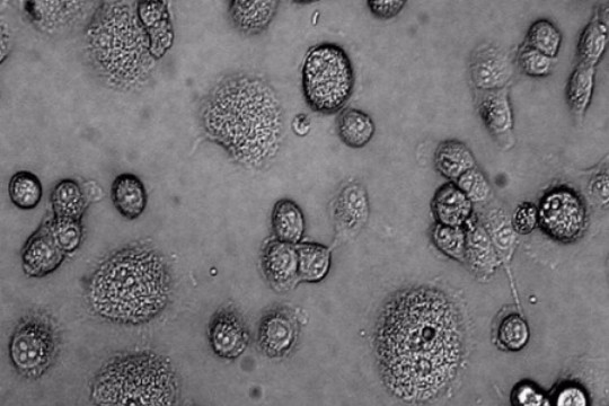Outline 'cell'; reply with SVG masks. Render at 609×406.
I'll return each mask as SVG.
<instances>
[{
  "instance_id": "obj_1",
  "label": "cell",
  "mask_w": 609,
  "mask_h": 406,
  "mask_svg": "<svg viewBox=\"0 0 609 406\" xmlns=\"http://www.w3.org/2000/svg\"><path fill=\"white\" fill-rule=\"evenodd\" d=\"M465 324L454 300L430 287L397 291L376 325L375 349L387 390L409 403L434 401L465 358Z\"/></svg>"
},
{
  "instance_id": "obj_2",
  "label": "cell",
  "mask_w": 609,
  "mask_h": 406,
  "mask_svg": "<svg viewBox=\"0 0 609 406\" xmlns=\"http://www.w3.org/2000/svg\"><path fill=\"white\" fill-rule=\"evenodd\" d=\"M202 130L234 160L260 169L279 153L285 116L272 85L257 74L227 75L203 97Z\"/></svg>"
},
{
  "instance_id": "obj_3",
  "label": "cell",
  "mask_w": 609,
  "mask_h": 406,
  "mask_svg": "<svg viewBox=\"0 0 609 406\" xmlns=\"http://www.w3.org/2000/svg\"><path fill=\"white\" fill-rule=\"evenodd\" d=\"M172 295V278L161 254L135 244L105 260L88 285L96 314L113 323L139 325L160 315Z\"/></svg>"
},
{
  "instance_id": "obj_4",
  "label": "cell",
  "mask_w": 609,
  "mask_h": 406,
  "mask_svg": "<svg viewBox=\"0 0 609 406\" xmlns=\"http://www.w3.org/2000/svg\"><path fill=\"white\" fill-rule=\"evenodd\" d=\"M86 43L97 69L117 86L143 81L155 60L137 12L122 3L100 6L87 25Z\"/></svg>"
},
{
  "instance_id": "obj_5",
  "label": "cell",
  "mask_w": 609,
  "mask_h": 406,
  "mask_svg": "<svg viewBox=\"0 0 609 406\" xmlns=\"http://www.w3.org/2000/svg\"><path fill=\"white\" fill-rule=\"evenodd\" d=\"M179 394L169 361L149 351L112 359L92 386V400L99 405H174Z\"/></svg>"
},
{
  "instance_id": "obj_6",
  "label": "cell",
  "mask_w": 609,
  "mask_h": 406,
  "mask_svg": "<svg viewBox=\"0 0 609 406\" xmlns=\"http://www.w3.org/2000/svg\"><path fill=\"white\" fill-rule=\"evenodd\" d=\"M302 77L308 107L321 114L340 112L350 100L356 83L346 50L330 42L316 44L307 51Z\"/></svg>"
},
{
  "instance_id": "obj_7",
  "label": "cell",
  "mask_w": 609,
  "mask_h": 406,
  "mask_svg": "<svg viewBox=\"0 0 609 406\" xmlns=\"http://www.w3.org/2000/svg\"><path fill=\"white\" fill-rule=\"evenodd\" d=\"M60 351L57 325L47 313L31 312L17 324L8 352L16 372L39 379L54 366Z\"/></svg>"
},
{
  "instance_id": "obj_8",
  "label": "cell",
  "mask_w": 609,
  "mask_h": 406,
  "mask_svg": "<svg viewBox=\"0 0 609 406\" xmlns=\"http://www.w3.org/2000/svg\"><path fill=\"white\" fill-rule=\"evenodd\" d=\"M537 210L538 227L555 242H576L586 231L585 201L569 185H558L545 192Z\"/></svg>"
},
{
  "instance_id": "obj_9",
  "label": "cell",
  "mask_w": 609,
  "mask_h": 406,
  "mask_svg": "<svg viewBox=\"0 0 609 406\" xmlns=\"http://www.w3.org/2000/svg\"><path fill=\"white\" fill-rule=\"evenodd\" d=\"M515 75V63L509 52L494 44L483 43L473 51L470 76L478 92L508 87Z\"/></svg>"
},
{
  "instance_id": "obj_10",
  "label": "cell",
  "mask_w": 609,
  "mask_h": 406,
  "mask_svg": "<svg viewBox=\"0 0 609 406\" xmlns=\"http://www.w3.org/2000/svg\"><path fill=\"white\" fill-rule=\"evenodd\" d=\"M209 341L218 357L236 359L249 346L250 334L240 315L232 308H223L211 319Z\"/></svg>"
},
{
  "instance_id": "obj_11",
  "label": "cell",
  "mask_w": 609,
  "mask_h": 406,
  "mask_svg": "<svg viewBox=\"0 0 609 406\" xmlns=\"http://www.w3.org/2000/svg\"><path fill=\"white\" fill-rule=\"evenodd\" d=\"M299 324L287 308H276L263 317L259 329V346L270 358H282L294 349Z\"/></svg>"
},
{
  "instance_id": "obj_12",
  "label": "cell",
  "mask_w": 609,
  "mask_h": 406,
  "mask_svg": "<svg viewBox=\"0 0 609 406\" xmlns=\"http://www.w3.org/2000/svg\"><path fill=\"white\" fill-rule=\"evenodd\" d=\"M479 93L476 107L484 127L503 148H509L514 141L515 122L508 87Z\"/></svg>"
},
{
  "instance_id": "obj_13",
  "label": "cell",
  "mask_w": 609,
  "mask_h": 406,
  "mask_svg": "<svg viewBox=\"0 0 609 406\" xmlns=\"http://www.w3.org/2000/svg\"><path fill=\"white\" fill-rule=\"evenodd\" d=\"M65 257L66 253L57 245L46 223L24 245L23 269L30 277H47L63 264Z\"/></svg>"
},
{
  "instance_id": "obj_14",
  "label": "cell",
  "mask_w": 609,
  "mask_h": 406,
  "mask_svg": "<svg viewBox=\"0 0 609 406\" xmlns=\"http://www.w3.org/2000/svg\"><path fill=\"white\" fill-rule=\"evenodd\" d=\"M137 15L148 34L152 56L161 59L174 42L169 6L165 2H139Z\"/></svg>"
},
{
  "instance_id": "obj_15",
  "label": "cell",
  "mask_w": 609,
  "mask_h": 406,
  "mask_svg": "<svg viewBox=\"0 0 609 406\" xmlns=\"http://www.w3.org/2000/svg\"><path fill=\"white\" fill-rule=\"evenodd\" d=\"M262 267L272 286L287 289L298 276V255L296 246L270 241L262 253Z\"/></svg>"
},
{
  "instance_id": "obj_16",
  "label": "cell",
  "mask_w": 609,
  "mask_h": 406,
  "mask_svg": "<svg viewBox=\"0 0 609 406\" xmlns=\"http://www.w3.org/2000/svg\"><path fill=\"white\" fill-rule=\"evenodd\" d=\"M277 0H234L228 13L235 28L246 35H259L267 31L277 15Z\"/></svg>"
},
{
  "instance_id": "obj_17",
  "label": "cell",
  "mask_w": 609,
  "mask_h": 406,
  "mask_svg": "<svg viewBox=\"0 0 609 406\" xmlns=\"http://www.w3.org/2000/svg\"><path fill=\"white\" fill-rule=\"evenodd\" d=\"M431 209L438 224L463 227L473 216L474 205L456 183L449 182L437 190Z\"/></svg>"
},
{
  "instance_id": "obj_18",
  "label": "cell",
  "mask_w": 609,
  "mask_h": 406,
  "mask_svg": "<svg viewBox=\"0 0 609 406\" xmlns=\"http://www.w3.org/2000/svg\"><path fill=\"white\" fill-rule=\"evenodd\" d=\"M335 222L346 234L357 233L369 218V199L363 185L350 183L344 187L335 202Z\"/></svg>"
},
{
  "instance_id": "obj_19",
  "label": "cell",
  "mask_w": 609,
  "mask_h": 406,
  "mask_svg": "<svg viewBox=\"0 0 609 406\" xmlns=\"http://www.w3.org/2000/svg\"><path fill=\"white\" fill-rule=\"evenodd\" d=\"M466 229V263L482 276H489L496 271L499 255L494 247L487 229L476 217H471L465 224Z\"/></svg>"
},
{
  "instance_id": "obj_20",
  "label": "cell",
  "mask_w": 609,
  "mask_h": 406,
  "mask_svg": "<svg viewBox=\"0 0 609 406\" xmlns=\"http://www.w3.org/2000/svg\"><path fill=\"white\" fill-rule=\"evenodd\" d=\"M111 198L120 215L135 220L147 207V191L143 181L131 173L120 174L112 183Z\"/></svg>"
},
{
  "instance_id": "obj_21",
  "label": "cell",
  "mask_w": 609,
  "mask_h": 406,
  "mask_svg": "<svg viewBox=\"0 0 609 406\" xmlns=\"http://www.w3.org/2000/svg\"><path fill=\"white\" fill-rule=\"evenodd\" d=\"M435 166L439 174L448 180H457L476 166L469 146L460 140L449 139L440 143L436 149Z\"/></svg>"
},
{
  "instance_id": "obj_22",
  "label": "cell",
  "mask_w": 609,
  "mask_h": 406,
  "mask_svg": "<svg viewBox=\"0 0 609 406\" xmlns=\"http://www.w3.org/2000/svg\"><path fill=\"white\" fill-rule=\"evenodd\" d=\"M337 132L343 144L353 149H360L372 141L376 126L372 117L366 112L348 108L339 114Z\"/></svg>"
},
{
  "instance_id": "obj_23",
  "label": "cell",
  "mask_w": 609,
  "mask_h": 406,
  "mask_svg": "<svg viewBox=\"0 0 609 406\" xmlns=\"http://www.w3.org/2000/svg\"><path fill=\"white\" fill-rule=\"evenodd\" d=\"M272 228L277 240L293 245L299 244L306 231L302 209L294 201L279 200L272 211Z\"/></svg>"
},
{
  "instance_id": "obj_24",
  "label": "cell",
  "mask_w": 609,
  "mask_h": 406,
  "mask_svg": "<svg viewBox=\"0 0 609 406\" xmlns=\"http://www.w3.org/2000/svg\"><path fill=\"white\" fill-rule=\"evenodd\" d=\"M608 43V21L602 15V8L582 31L578 43L579 64L597 67L602 61Z\"/></svg>"
},
{
  "instance_id": "obj_25",
  "label": "cell",
  "mask_w": 609,
  "mask_h": 406,
  "mask_svg": "<svg viewBox=\"0 0 609 406\" xmlns=\"http://www.w3.org/2000/svg\"><path fill=\"white\" fill-rule=\"evenodd\" d=\"M296 250L300 279L315 284L328 276L331 268V252L328 247L317 243H299Z\"/></svg>"
},
{
  "instance_id": "obj_26",
  "label": "cell",
  "mask_w": 609,
  "mask_h": 406,
  "mask_svg": "<svg viewBox=\"0 0 609 406\" xmlns=\"http://www.w3.org/2000/svg\"><path fill=\"white\" fill-rule=\"evenodd\" d=\"M596 68L579 64L573 70L567 85V101L576 117L585 116L593 101Z\"/></svg>"
},
{
  "instance_id": "obj_27",
  "label": "cell",
  "mask_w": 609,
  "mask_h": 406,
  "mask_svg": "<svg viewBox=\"0 0 609 406\" xmlns=\"http://www.w3.org/2000/svg\"><path fill=\"white\" fill-rule=\"evenodd\" d=\"M51 205L56 218L82 220L87 202L81 185L67 179L52 190Z\"/></svg>"
},
{
  "instance_id": "obj_28",
  "label": "cell",
  "mask_w": 609,
  "mask_h": 406,
  "mask_svg": "<svg viewBox=\"0 0 609 406\" xmlns=\"http://www.w3.org/2000/svg\"><path fill=\"white\" fill-rule=\"evenodd\" d=\"M531 339V330L524 317L518 313L503 316L496 330L498 346L506 351L523 350Z\"/></svg>"
},
{
  "instance_id": "obj_29",
  "label": "cell",
  "mask_w": 609,
  "mask_h": 406,
  "mask_svg": "<svg viewBox=\"0 0 609 406\" xmlns=\"http://www.w3.org/2000/svg\"><path fill=\"white\" fill-rule=\"evenodd\" d=\"M8 192L16 207L32 210L37 208L41 202L43 187L37 175L21 171L13 175L10 185H8Z\"/></svg>"
},
{
  "instance_id": "obj_30",
  "label": "cell",
  "mask_w": 609,
  "mask_h": 406,
  "mask_svg": "<svg viewBox=\"0 0 609 406\" xmlns=\"http://www.w3.org/2000/svg\"><path fill=\"white\" fill-rule=\"evenodd\" d=\"M524 44L542 52L543 55L551 59H555L560 52L562 34L551 21L538 20L529 28Z\"/></svg>"
},
{
  "instance_id": "obj_31",
  "label": "cell",
  "mask_w": 609,
  "mask_h": 406,
  "mask_svg": "<svg viewBox=\"0 0 609 406\" xmlns=\"http://www.w3.org/2000/svg\"><path fill=\"white\" fill-rule=\"evenodd\" d=\"M431 241L446 257L458 262L466 261V229L436 224L431 231Z\"/></svg>"
},
{
  "instance_id": "obj_32",
  "label": "cell",
  "mask_w": 609,
  "mask_h": 406,
  "mask_svg": "<svg viewBox=\"0 0 609 406\" xmlns=\"http://www.w3.org/2000/svg\"><path fill=\"white\" fill-rule=\"evenodd\" d=\"M491 237L494 247L499 254H510L514 250L516 232L514 231L511 220L502 210H492L485 217V222H481Z\"/></svg>"
},
{
  "instance_id": "obj_33",
  "label": "cell",
  "mask_w": 609,
  "mask_h": 406,
  "mask_svg": "<svg viewBox=\"0 0 609 406\" xmlns=\"http://www.w3.org/2000/svg\"><path fill=\"white\" fill-rule=\"evenodd\" d=\"M57 245L66 254L73 253L83 242V226L81 220L52 218L47 222Z\"/></svg>"
},
{
  "instance_id": "obj_34",
  "label": "cell",
  "mask_w": 609,
  "mask_h": 406,
  "mask_svg": "<svg viewBox=\"0 0 609 406\" xmlns=\"http://www.w3.org/2000/svg\"><path fill=\"white\" fill-rule=\"evenodd\" d=\"M456 185L472 201L473 205L474 203H485L491 198L490 182L478 166L458 178Z\"/></svg>"
},
{
  "instance_id": "obj_35",
  "label": "cell",
  "mask_w": 609,
  "mask_h": 406,
  "mask_svg": "<svg viewBox=\"0 0 609 406\" xmlns=\"http://www.w3.org/2000/svg\"><path fill=\"white\" fill-rule=\"evenodd\" d=\"M553 61L542 52L523 44L517 55V66L520 72L529 77L543 78L552 73Z\"/></svg>"
},
{
  "instance_id": "obj_36",
  "label": "cell",
  "mask_w": 609,
  "mask_h": 406,
  "mask_svg": "<svg viewBox=\"0 0 609 406\" xmlns=\"http://www.w3.org/2000/svg\"><path fill=\"white\" fill-rule=\"evenodd\" d=\"M511 225H513L516 234H532L538 227L537 206L532 202H524L522 205H519L515 210L513 218H511Z\"/></svg>"
},
{
  "instance_id": "obj_37",
  "label": "cell",
  "mask_w": 609,
  "mask_h": 406,
  "mask_svg": "<svg viewBox=\"0 0 609 406\" xmlns=\"http://www.w3.org/2000/svg\"><path fill=\"white\" fill-rule=\"evenodd\" d=\"M511 399H513V403L516 405L540 406L550 404L540 388L531 382L519 383L514 388Z\"/></svg>"
},
{
  "instance_id": "obj_38",
  "label": "cell",
  "mask_w": 609,
  "mask_h": 406,
  "mask_svg": "<svg viewBox=\"0 0 609 406\" xmlns=\"http://www.w3.org/2000/svg\"><path fill=\"white\" fill-rule=\"evenodd\" d=\"M553 402L558 406H586L588 396L581 386L567 383L554 393Z\"/></svg>"
},
{
  "instance_id": "obj_39",
  "label": "cell",
  "mask_w": 609,
  "mask_h": 406,
  "mask_svg": "<svg viewBox=\"0 0 609 406\" xmlns=\"http://www.w3.org/2000/svg\"><path fill=\"white\" fill-rule=\"evenodd\" d=\"M367 5L376 19L387 21L399 15L406 2L405 0H369Z\"/></svg>"
},
{
  "instance_id": "obj_40",
  "label": "cell",
  "mask_w": 609,
  "mask_h": 406,
  "mask_svg": "<svg viewBox=\"0 0 609 406\" xmlns=\"http://www.w3.org/2000/svg\"><path fill=\"white\" fill-rule=\"evenodd\" d=\"M591 196L595 197L600 203H608V174L600 173L590 182Z\"/></svg>"
},
{
  "instance_id": "obj_41",
  "label": "cell",
  "mask_w": 609,
  "mask_h": 406,
  "mask_svg": "<svg viewBox=\"0 0 609 406\" xmlns=\"http://www.w3.org/2000/svg\"><path fill=\"white\" fill-rule=\"evenodd\" d=\"M291 128H293L296 135L299 137H305L310 134L312 129L311 118L305 113H299L291 122Z\"/></svg>"
}]
</instances>
